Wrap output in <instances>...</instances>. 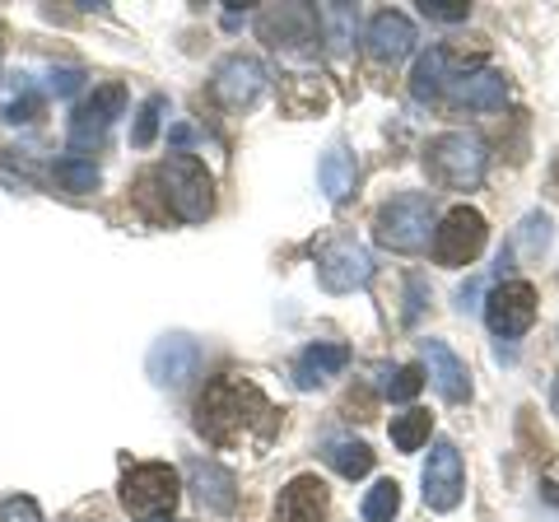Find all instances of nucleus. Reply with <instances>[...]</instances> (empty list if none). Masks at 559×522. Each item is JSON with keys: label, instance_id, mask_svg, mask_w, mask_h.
Wrapping results in <instances>:
<instances>
[{"label": "nucleus", "instance_id": "f257e3e1", "mask_svg": "<svg viewBox=\"0 0 559 522\" xmlns=\"http://www.w3.org/2000/svg\"><path fill=\"white\" fill-rule=\"evenodd\" d=\"M275 425V406L248 378H215L197 402V434L215 448H234L242 439H271Z\"/></svg>", "mask_w": 559, "mask_h": 522}, {"label": "nucleus", "instance_id": "f03ea898", "mask_svg": "<svg viewBox=\"0 0 559 522\" xmlns=\"http://www.w3.org/2000/svg\"><path fill=\"white\" fill-rule=\"evenodd\" d=\"M164 187V211L182 224H205L215 211V178L205 173L201 159L191 154H168V159L150 173Z\"/></svg>", "mask_w": 559, "mask_h": 522}, {"label": "nucleus", "instance_id": "7ed1b4c3", "mask_svg": "<svg viewBox=\"0 0 559 522\" xmlns=\"http://www.w3.org/2000/svg\"><path fill=\"white\" fill-rule=\"evenodd\" d=\"M433 224H439V220H433V197H429V191H401V197L378 205L373 238H378V248L411 257V252L429 248Z\"/></svg>", "mask_w": 559, "mask_h": 522}, {"label": "nucleus", "instance_id": "20e7f679", "mask_svg": "<svg viewBox=\"0 0 559 522\" xmlns=\"http://www.w3.org/2000/svg\"><path fill=\"white\" fill-rule=\"evenodd\" d=\"M485 141L480 135H466V131H443L425 145V173L433 187H448V191H476L485 182Z\"/></svg>", "mask_w": 559, "mask_h": 522}, {"label": "nucleus", "instance_id": "39448f33", "mask_svg": "<svg viewBox=\"0 0 559 522\" xmlns=\"http://www.w3.org/2000/svg\"><path fill=\"white\" fill-rule=\"evenodd\" d=\"M178 499H182V476L168 462H135L121 476V509L140 522L173 518Z\"/></svg>", "mask_w": 559, "mask_h": 522}, {"label": "nucleus", "instance_id": "423d86ee", "mask_svg": "<svg viewBox=\"0 0 559 522\" xmlns=\"http://www.w3.org/2000/svg\"><path fill=\"white\" fill-rule=\"evenodd\" d=\"M485 238H489L485 215L471 211V205H452V211L433 224V261H439V266H471V261L485 252Z\"/></svg>", "mask_w": 559, "mask_h": 522}, {"label": "nucleus", "instance_id": "0eeeda50", "mask_svg": "<svg viewBox=\"0 0 559 522\" xmlns=\"http://www.w3.org/2000/svg\"><path fill=\"white\" fill-rule=\"evenodd\" d=\"M127 112V84H98V90L70 112V150H103L112 121Z\"/></svg>", "mask_w": 559, "mask_h": 522}, {"label": "nucleus", "instance_id": "6e6552de", "mask_svg": "<svg viewBox=\"0 0 559 522\" xmlns=\"http://www.w3.org/2000/svg\"><path fill=\"white\" fill-rule=\"evenodd\" d=\"M318 281L326 294H349L373 281V257L355 238H331L318 252Z\"/></svg>", "mask_w": 559, "mask_h": 522}, {"label": "nucleus", "instance_id": "1a4fd4ad", "mask_svg": "<svg viewBox=\"0 0 559 522\" xmlns=\"http://www.w3.org/2000/svg\"><path fill=\"white\" fill-rule=\"evenodd\" d=\"M485 322L499 341H518L536 322V289L527 281H499L485 299Z\"/></svg>", "mask_w": 559, "mask_h": 522}, {"label": "nucleus", "instance_id": "9d476101", "mask_svg": "<svg viewBox=\"0 0 559 522\" xmlns=\"http://www.w3.org/2000/svg\"><path fill=\"white\" fill-rule=\"evenodd\" d=\"M462 495H466L462 452L448 439H439L429 448V462H425V509L429 513H452L462 503Z\"/></svg>", "mask_w": 559, "mask_h": 522}, {"label": "nucleus", "instance_id": "9b49d317", "mask_svg": "<svg viewBox=\"0 0 559 522\" xmlns=\"http://www.w3.org/2000/svg\"><path fill=\"white\" fill-rule=\"evenodd\" d=\"M318 10L312 5H266L257 14V33L261 43L275 51H299L308 43H318Z\"/></svg>", "mask_w": 559, "mask_h": 522}, {"label": "nucleus", "instance_id": "f8f14e48", "mask_svg": "<svg viewBox=\"0 0 559 522\" xmlns=\"http://www.w3.org/2000/svg\"><path fill=\"white\" fill-rule=\"evenodd\" d=\"M201 345L191 341V336H182V332H173V336H159L154 341V351H150V359H145V369H150V378L159 382V388H168V392H178V388H187L191 378L201 373Z\"/></svg>", "mask_w": 559, "mask_h": 522}, {"label": "nucleus", "instance_id": "ddd939ff", "mask_svg": "<svg viewBox=\"0 0 559 522\" xmlns=\"http://www.w3.org/2000/svg\"><path fill=\"white\" fill-rule=\"evenodd\" d=\"M266 84H271V75L257 57H229V61H219V71H215V98L229 112H248V108H257V98L266 94Z\"/></svg>", "mask_w": 559, "mask_h": 522}, {"label": "nucleus", "instance_id": "4468645a", "mask_svg": "<svg viewBox=\"0 0 559 522\" xmlns=\"http://www.w3.org/2000/svg\"><path fill=\"white\" fill-rule=\"evenodd\" d=\"M187 490L205 513H234L238 503V476L215 458H197L187 466Z\"/></svg>", "mask_w": 559, "mask_h": 522}, {"label": "nucleus", "instance_id": "2eb2a0df", "mask_svg": "<svg viewBox=\"0 0 559 522\" xmlns=\"http://www.w3.org/2000/svg\"><path fill=\"white\" fill-rule=\"evenodd\" d=\"M419 351H425V373L429 382L439 388V396L448 406H466L471 402V373H466V364L457 359V351H452L448 341H419Z\"/></svg>", "mask_w": 559, "mask_h": 522}, {"label": "nucleus", "instance_id": "dca6fc26", "mask_svg": "<svg viewBox=\"0 0 559 522\" xmlns=\"http://www.w3.org/2000/svg\"><path fill=\"white\" fill-rule=\"evenodd\" d=\"M415 24L406 20L401 10H382L369 20V33H364V47H369V57L382 61V66H396V61H406L411 51H415Z\"/></svg>", "mask_w": 559, "mask_h": 522}, {"label": "nucleus", "instance_id": "f3484780", "mask_svg": "<svg viewBox=\"0 0 559 522\" xmlns=\"http://www.w3.org/2000/svg\"><path fill=\"white\" fill-rule=\"evenodd\" d=\"M345 364H349V345L318 341V345H308V351H299L289 378H294V388L299 392H312V388H322V382H331L336 373H345Z\"/></svg>", "mask_w": 559, "mask_h": 522}, {"label": "nucleus", "instance_id": "a211bd4d", "mask_svg": "<svg viewBox=\"0 0 559 522\" xmlns=\"http://www.w3.org/2000/svg\"><path fill=\"white\" fill-rule=\"evenodd\" d=\"M326 481L322 476H294L285 490H280V522H326Z\"/></svg>", "mask_w": 559, "mask_h": 522}, {"label": "nucleus", "instance_id": "6ab92c4d", "mask_svg": "<svg viewBox=\"0 0 559 522\" xmlns=\"http://www.w3.org/2000/svg\"><path fill=\"white\" fill-rule=\"evenodd\" d=\"M452 66H457V57H452L448 47L425 51V57L415 61V71H411V94L419 103H433V98L448 90V71H452Z\"/></svg>", "mask_w": 559, "mask_h": 522}, {"label": "nucleus", "instance_id": "aec40b11", "mask_svg": "<svg viewBox=\"0 0 559 522\" xmlns=\"http://www.w3.org/2000/svg\"><path fill=\"white\" fill-rule=\"evenodd\" d=\"M503 98H509V80L503 71H476L457 84V103L462 108H476V112H499Z\"/></svg>", "mask_w": 559, "mask_h": 522}, {"label": "nucleus", "instance_id": "412c9836", "mask_svg": "<svg viewBox=\"0 0 559 522\" xmlns=\"http://www.w3.org/2000/svg\"><path fill=\"white\" fill-rule=\"evenodd\" d=\"M322 458H326L331 472H341L345 481H359V476L373 472V448L359 443V439H331Z\"/></svg>", "mask_w": 559, "mask_h": 522}, {"label": "nucleus", "instance_id": "4be33fe9", "mask_svg": "<svg viewBox=\"0 0 559 522\" xmlns=\"http://www.w3.org/2000/svg\"><path fill=\"white\" fill-rule=\"evenodd\" d=\"M318 182H322V191H326V201L341 205L349 191H355V159H349L345 150H331L326 159L318 164Z\"/></svg>", "mask_w": 559, "mask_h": 522}, {"label": "nucleus", "instance_id": "5701e85b", "mask_svg": "<svg viewBox=\"0 0 559 522\" xmlns=\"http://www.w3.org/2000/svg\"><path fill=\"white\" fill-rule=\"evenodd\" d=\"M429 429H433V415L429 411H419V406L401 411V415H392V448L396 452H419V448L429 443Z\"/></svg>", "mask_w": 559, "mask_h": 522}, {"label": "nucleus", "instance_id": "b1692460", "mask_svg": "<svg viewBox=\"0 0 559 522\" xmlns=\"http://www.w3.org/2000/svg\"><path fill=\"white\" fill-rule=\"evenodd\" d=\"M51 182H57L61 191H70V197H84V191H98L103 173L94 159H80V154H70V159H61L57 168H51Z\"/></svg>", "mask_w": 559, "mask_h": 522}, {"label": "nucleus", "instance_id": "393cba45", "mask_svg": "<svg viewBox=\"0 0 559 522\" xmlns=\"http://www.w3.org/2000/svg\"><path fill=\"white\" fill-rule=\"evenodd\" d=\"M550 238H555V224H550V215H546V211H532L527 220L518 224V234H513V242H509V252H522L527 261H536L540 252L550 248Z\"/></svg>", "mask_w": 559, "mask_h": 522}, {"label": "nucleus", "instance_id": "a878e982", "mask_svg": "<svg viewBox=\"0 0 559 522\" xmlns=\"http://www.w3.org/2000/svg\"><path fill=\"white\" fill-rule=\"evenodd\" d=\"M364 522H392L401 513V485L396 481H378L369 495H364Z\"/></svg>", "mask_w": 559, "mask_h": 522}, {"label": "nucleus", "instance_id": "bb28decb", "mask_svg": "<svg viewBox=\"0 0 559 522\" xmlns=\"http://www.w3.org/2000/svg\"><path fill=\"white\" fill-rule=\"evenodd\" d=\"M168 108V98L164 94H150L145 103H140V112H135V127H131V145L135 150H150L154 145V135H159V117Z\"/></svg>", "mask_w": 559, "mask_h": 522}, {"label": "nucleus", "instance_id": "cd10ccee", "mask_svg": "<svg viewBox=\"0 0 559 522\" xmlns=\"http://www.w3.org/2000/svg\"><path fill=\"white\" fill-rule=\"evenodd\" d=\"M318 24L326 28L331 51H345L349 43H355V10H349V5H326V10H318Z\"/></svg>", "mask_w": 559, "mask_h": 522}, {"label": "nucleus", "instance_id": "c85d7f7f", "mask_svg": "<svg viewBox=\"0 0 559 522\" xmlns=\"http://www.w3.org/2000/svg\"><path fill=\"white\" fill-rule=\"evenodd\" d=\"M419 388H425V369L419 364H401V369L382 373V396H392V402H415Z\"/></svg>", "mask_w": 559, "mask_h": 522}, {"label": "nucleus", "instance_id": "c756f323", "mask_svg": "<svg viewBox=\"0 0 559 522\" xmlns=\"http://www.w3.org/2000/svg\"><path fill=\"white\" fill-rule=\"evenodd\" d=\"M47 112V103H43V94H33V90H24L20 98H10L5 108H0V117L10 121V127H28V121H38Z\"/></svg>", "mask_w": 559, "mask_h": 522}, {"label": "nucleus", "instance_id": "7c9ffc66", "mask_svg": "<svg viewBox=\"0 0 559 522\" xmlns=\"http://www.w3.org/2000/svg\"><path fill=\"white\" fill-rule=\"evenodd\" d=\"M419 14L433 20V24H466L471 5H466V0H419Z\"/></svg>", "mask_w": 559, "mask_h": 522}, {"label": "nucleus", "instance_id": "2f4dec72", "mask_svg": "<svg viewBox=\"0 0 559 522\" xmlns=\"http://www.w3.org/2000/svg\"><path fill=\"white\" fill-rule=\"evenodd\" d=\"M0 522H43L38 499H28V495H10V499H0Z\"/></svg>", "mask_w": 559, "mask_h": 522}, {"label": "nucleus", "instance_id": "473e14b6", "mask_svg": "<svg viewBox=\"0 0 559 522\" xmlns=\"http://www.w3.org/2000/svg\"><path fill=\"white\" fill-rule=\"evenodd\" d=\"M84 84V71H75V66H61V71H51V80H47V90L57 94V98H70Z\"/></svg>", "mask_w": 559, "mask_h": 522}, {"label": "nucleus", "instance_id": "72a5a7b5", "mask_svg": "<svg viewBox=\"0 0 559 522\" xmlns=\"http://www.w3.org/2000/svg\"><path fill=\"white\" fill-rule=\"evenodd\" d=\"M345 411H355V420H373V392L369 388H355L345 396Z\"/></svg>", "mask_w": 559, "mask_h": 522}, {"label": "nucleus", "instance_id": "f704fd0d", "mask_svg": "<svg viewBox=\"0 0 559 522\" xmlns=\"http://www.w3.org/2000/svg\"><path fill=\"white\" fill-rule=\"evenodd\" d=\"M406 289H411V304H406V322H415V318H419V308H425V281H419V275H411V281H406Z\"/></svg>", "mask_w": 559, "mask_h": 522}, {"label": "nucleus", "instance_id": "c9c22d12", "mask_svg": "<svg viewBox=\"0 0 559 522\" xmlns=\"http://www.w3.org/2000/svg\"><path fill=\"white\" fill-rule=\"evenodd\" d=\"M476 294H480V281H466V285L457 289V308H462V312H471V308H480V304H476Z\"/></svg>", "mask_w": 559, "mask_h": 522}, {"label": "nucleus", "instance_id": "e433bc0d", "mask_svg": "<svg viewBox=\"0 0 559 522\" xmlns=\"http://www.w3.org/2000/svg\"><path fill=\"white\" fill-rule=\"evenodd\" d=\"M191 135H197V131H191V127H173V131H168V141H173V145H187V141H191Z\"/></svg>", "mask_w": 559, "mask_h": 522}, {"label": "nucleus", "instance_id": "4c0bfd02", "mask_svg": "<svg viewBox=\"0 0 559 522\" xmlns=\"http://www.w3.org/2000/svg\"><path fill=\"white\" fill-rule=\"evenodd\" d=\"M546 495H550V499H555V503H559V472H555V476H550V481H546Z\"/></svg>", "mask_w": 559, "mask_h": 522}, {"label": "nucleus", "instance_id": "58836bf2", "mask_svg": "<svg viewBox=\"0 0 559 522\" xmlns=\"http://www.w3.org/2000/svg\"><path fill=\"white\" fill-rule=\"evenodd\" d=\"M550 411L559 415V378H555V388H550Z\"/></svg>", "mask_w": 559, "mask_h": 522}, {"label": "nucleus", "instance_id": "ea45409f", "mask_svg": "<svg viewBox=\"0 0 559 522\" xmlns=\"http://www.w3.org/2000/svg\"><path fill=\"white\" fill-rule=\"evenodd\" d=\"M154 522H173V518H154Z\"/></svg>", "mask_w": 559, "mask_h": 522}]
</instances>
